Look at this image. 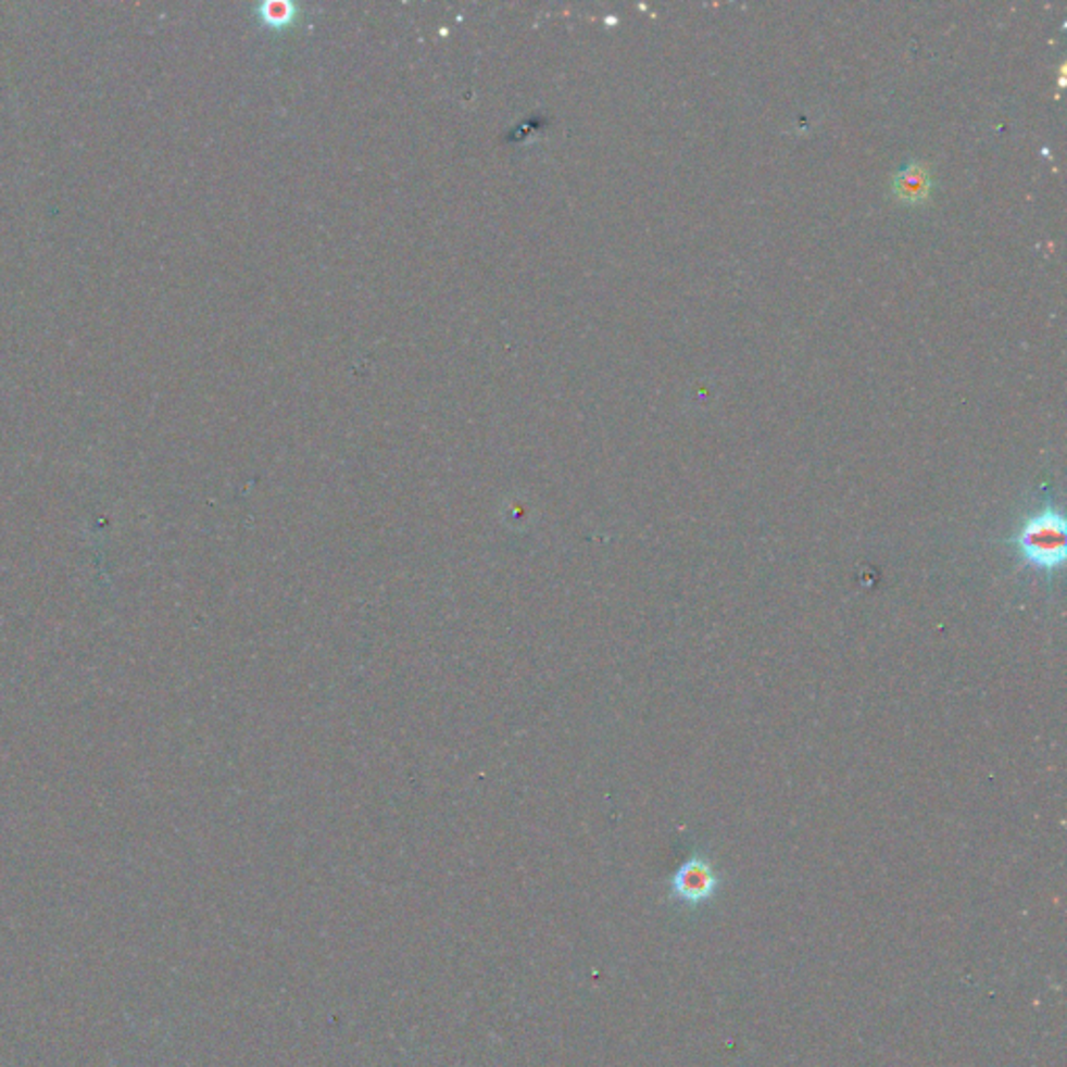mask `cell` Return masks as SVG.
<instances>
[{
  "label": "cell",
  "mask_w": 1067,
  "mask_h": 1067,
  "mask_svg": "<svg viewBox=\"0 0 1067 1067\" xmlns=\"http://www.w3.org/2000/svg\"><path fill=\"white\" fill-rule=\"evenodd\" d=\"M721 889V878L710 857L703 853H692L685 864L676 869L669 882L671 901L696 909L712 903Z\"/></svg>",
  "instance_id": "2"
},
{
  "label": "cell",
  "mask_w": 1067,
  "mask_h": 1067,
  "mask_svg": "<svg viewBox=\"0 0 1067 1067\" xmlns=\"http://www.w3.org/2000/svg\"><path fill=\"white\" fill-rule=\"evenodd\" d=\"M890 188L896 201L921 204L932 192V172L921 161H909L892 174Z\"/></svg>",
  "instance_id": "3"
},
{
  "label": "cell",
  "mask_w": 1067,
  "mask_h": 1067,
  "mask_svg": "<svg viewBox=\"0 0 1067 1067\" xmlns=\"http://www.w3.org/2000/svg\"><path fill=\"white\" fill-rule=\"evenodd\" d=\"M1005 542L1024 567H1030L1051 580L1066 567V515L1051 497H1046L1041 507L1021 517L1016 532Z\"/></svg>",
  "instance_id": "1"
}]
</instances>
